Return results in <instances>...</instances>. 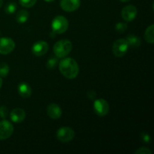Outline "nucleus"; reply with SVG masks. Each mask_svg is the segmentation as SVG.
<instances>
[{"label": "nucleus", "mask_w": 154, "mask_h": 154, "mask_svg": "<svg viewBox=\"0 0 154 154\" xmlns=\"http://www.w3.org/2000/svg\"><path fill=\"white\" fill-rule=\"evenodd\" d=\"M72 50V44L68 39H62L56 42L54 46V53L57 58L67 57Z\"/></svg>", "instance_id": "nucleus-2"}, {"label": "nucleus", "mask_w": 154, "mask_h": 154, "mask_svg": "<svg viewBox=\"0 0 154 154\" xmlns=\"http://www.w3.org/2000/svg\"><path fill=\"white\" fill-rule=\"evenodd\" d=\"M93 109L95 113L100 117H105L109 112V105L108 102L104 99H95L93 103Z\"/></svg>", "instance_id": "nucleus-6"}, {"label": "nucleus", "mask_w": 154, "mask_h": 154, "mask_svg": "<svg viewBox=\"0 0 154 154\" xmlns=\"http://www.w3.org/2000/svg\"><path fill=\"white\" fill-rule=\"evenodd\" d=\"M57 63H58V59H57V57H51L46 63L47 69H49V70L54 69L57 66Z\"/></svg>", "instance_id": "nucleus-20"}, {"label": "nucleus", "mask_w": 154, "mask_h": 154, "mask_svg": "<svg viewBox=\"0 0 154 154\" xmlns=\"http://www.w3.org/2000/svg\"><path fill=\"white\" fill-rule=\"evenodd\" d=\"M9 72H10V68L7 63H0V77L1 78H6L9 74Z\"/></svg>", "instance_id": "nucleus-18"}, {"label": "nucleus", "mask_w": 154, "mask_h": 154, "mask_svg": "<svg viewBox=\"0 0 154 154\" xmlns=\"http://www.w3.org/2000/svg\"><path fill=\"white\" fill-rule=\"evenodd\" d=\"M141 138L146 144H150V141H151V138H150V135L147 134V132H142L141 134Z\"/></svg>", "instance_id": "nucleus-25"}, {"label": "nucleus", "mask_w": 154, "mask_h": 154, "mask_svg": "<svg viewBox=\"0 0 154 154\" xmlns=\"http://www.w3.org/2000/svg\"><path fill=\"white\" fill-rule=\"evenodd\" d=\"M75 136V132L74 129L68 126L60 128L57 132V138L62 143H68L72 141Z\"/></svg>", "instance_id": "nucleus-5"}, {"label": "nucleus", "mask_w": 154, "mask_h": 154, "mask_svg": "<svg viewBox=\"0 0 154 154\" xmlns=\"http://www.w3.org/2000/svg\"><path fill=\"white\" fill-rule=\"evenodd\" d=\"M2 5H3V0H0V8L2 6Z\"/></svg>", "instance_id": "nucleus-30"}, {"label": "nucleus", "mask_w": 154, "mask_h": 154, "mask_svg": "<svg viewBox=\"0 0 154 154\" xmlns=\"http://www.w3.org/2000/svg\"><path fill=\"white\" fill-rule=\"evenodd\" d=\"M87 96H88V97L90 98V99H96V93H95L94 91H89L88 93H87Z\"/></svg>", "instance_id": "nucleus-26"}, {"label": "nucleus", "mask_w": 154, "mask_h": 154, "mask_svg": "<svg viewBox=\"0 0 154 154\" xmlns=\"http://www.w3.org/2000/svg\"><path fill=\"white\" fill-rule=\"evenodd\" d=\"M29 13L26 10H20L16 14V20L18 23H25L29 19Z\"/></svg>", "instance_id": "nucleus-16"}, {"label": "nucleus", "mask_w": 154, "mask_h": 154, "mask_svg": "<svg viewBox=\"0 0 154 154\" xmlns=\"http://www.w3.org/2000/svg\"><path fill=\"white\" fill-rule=\"evenodd\" d=\"M60 72L68 79H75L79 74V66L75 60L71 57H64L59 63Z\"/></svg>", "instance_id": "nucleus-1"}, {"label": "nucleus", "mask_w": 154, "mask_h": 154, "mask_svg": "<svg viewBox=\"0 0 154 154\" xmlns=\"http://www.w3.org/2000/svg\"><path fill=\"white\" fill-rule=\"evenodd\" d=\"M8 110L7 107L2 105L0 107V117L2 119H5L8 117Z\"/></svg>", "instance_id": "nucleus-23"}, {"label": "nucleus", "mask_w": 154, "mask_h": 154, "mask_svg": "<svg viewBox=\"0 0 154 154\" xmlns=\"http://www.w3.org/2000/svg\"><path fill=\"white\" fill-rule=\"evenodd\" d=\"M52 31L56 34H63L67 31L69 28V21L63 15L55 17L51 23Z\"/></svg>", "instance_id": "nucleus-3"}, {"label": "nucleus", "mask_w": 154, "mask_h": 154, "mask_svg": "<svg viewBox=\"0 0 154 154\" xmlns=\"http://www.w3.org/2000/svg\"><path fill=\"white\" fill-rule=\"evenodd\" d=\"M15 48V42L11 38H0V54L7 55L11 54Z\"/></svg>", "instance_id": "nucleus-7"}, {"label": "nucleus", "mask_w": 154, "mask_h": 154, "mask_svg": "<svg viewBox=\"0 0 154 154\" xmlns=\"http://www.w3.org/2000/svg\"><path fill=\"white\" fill-rule=\"evenodd\" d=\"M128 28V26L126 23H123V22H120L117 23V24L115 25V30L116 32L119 33H123L125 32L126 31Z\"/></svg>", "instance_id": "nucleus-21"}, {"label": "nucleus", "mask_w": 154, "mask_h": 154, "mask_svg": "<svg viewBox=\"0 0 154 154\" xmlns=\"http://www.w3.org/2000/svg\"><path fill=\"white\" fill-rule=\"evenodd\" d=\"M2 86V78L0 77V89H1Z\"/></svg>", "instance_id": "nucleus-27"}, {"label": "nucleus", "mask_w": 154, "mask_h": 154, "mask_svg": "<svg viewBox=\"0 0 154 154\" xmlns=\"http://www.w3.org/2000/svg\"><path fill=\"white\" fill-rule=\"evenodd\" d=\"M18 94L24 99L30 97L32 95V88L28 84L25 82H22L18 85L17 87Z\"/></svg>", "instance_id": "nucleus-14"}, {"label": "nucleus", "mask_w": 154, "mask_h": 154, "mask_svg": "<svg viewBox=\"0 0 154 154\" xmlns=\"http://www.w3.org/2000/svg\"><path fill=\"white\" fill-rule=\"evenodd\" d=\"M126 41H127L129 46L131 48H139L141 45V40L139 37L135 35H130L126 37Z\"/></svg>", "instance_id": "nucleus-15"}, {"label": "nucleus", "mask_w": 154, "mask_h": 154, "mask_svg": "<svg viewBox=\"0 0 154 154\" xmlns=\"http://www.w3.org/2000/svg\"><path fill=\"white\" fill-rule=\"evenodd\" d=\"M81 5V0H61L60 7L66 12H73Z\"/></svg>", "instance_id": "nucleus-10"}, {"label": "nucleus", "mask_w": 154, "mask_h": 154, "mask_svg": "<svg viewBox=\"0 0 154 154\" xmlns=\"http://www.w3.org/2000/svg\"><path fill=\"white\" fill-rule=\"evenodd\" d=\"M129 46L126 38H119L114 42L112 52L116 57H123L127 53Z\"/></svg>", "instance_id": "nucleus-4"}, {"label": "nucleus", "mask_w": 154, "mask_h": 154, "mask_svg": "<svg viewBox=\"0 0 154 154\" xmlns=\"http://www.w3.org/2000/svg\"><path fill=\"white\" fill-rule=\"evenodd\" d=\"M44 1L47 2H54V0H44Z\"/></svg>", "instance_id": "nucleus-29"}, {"label": "nucleus", "mask_w": 154, "mask_h": 154, "mask_svg": "<svg viewBox=\"0 0 154 154\" xmlns=\"http://www.w3.org/2000/svg\"><path fill=\"white\" fill-rule=\"evenodd\" d=\"M135 154H152L151 150H150L149 148L145 147H140L138 148L136 151H135Z\"/></svg>", "instance_id": "nucleus-24"}, {"label": "nucleus", "mask_w": 154, "mask_h": 154, "mask_svg": "<svg viewBox=\"0 0 154 154\" xmlns=\"http://www.w3.org/2000/svg\"><path fill=\"white\" fill-rule=\"evenodd\" d=\"M13 124L10 121L3 120L0 122V140H5L10 138L14 132Z\"/></svg>", "instance_id": "nucleus-8"}, {"label": "nucleus", "mask_w": 154, "mask_h": 154, "mask_svg": "<svg viewBox=\"0 0 154 154\" xmlns=\"http://www.w3.org/2000/svg\"><path fill=\"white\" fill-rule=\"evenodd\" d=\"M48 115L53 120H58L63 114V111L60 105L56 103H51L47 108Z\"/></svg>", "instance_id": "nucleus-12"}, {"label": "nucleus", "mask_w": 154, "mask_h": 154, "mask_svg": "<svg viewBox=\"0 0 154 154\" xmlns=\"http://www.w3.org/2000/svg\"><path fill=\"white\" fill-rule=\"evenodd\" d=\"M120 1H121L122 2H129L130 0H120Z\"/></svg>", "instance_id": "nucleus-28"}, {"label": "nucleus", "mask_w": 154, "mask_h": 154, "mask_svg": "<svg viewBox=\"0 0 154 154\" xmlns=\"http://www.w3.org/2000/svg\"><path fill=\"white\" fill-rule=\"evenodd\" d=\"M37 0H19V2L23 7L32 8L35 5Z\"/></svg>", "instance_id": "nucleus-22"}, {"label": "nucleus", "mask_w": 154, "mask_h": 154, "mask_svg": "<svg viewBox=\"0 0 154 154\" xmlns=\"http://www.w3.org/2000/svg\"><path fill=\"white\" fill-rule=\"evenodd\" d=\"M17 4L15 2H8L5 6V11L8 14H12L17 10Z\"/></svg>", "instance_id": "nucleus-19"}, {"label": "nucleus", "mask_w": 154, "mask_h": 154, "mask_svg": "<svg viewBox=\"0 0 154 154\" xmlns=\"http://www.w3.org/2000/svg\"><path fill=\"white\" fill-rule=\"evenodd\" d=\"M0 35H1V32H0Z\"/></svg>", "instance_id": "nucleus-31"}, {"label": "nucleus", "mask_w": 154, "mask_h": 154, "mask_svg": "<svg viewBox=\"0 0 154 154\" xmlns=\"http://www.w3.org/2000/svg\"><path fill=\"white\" fill-rule=\"evenodd\" d=\"M48 48H49V46L46 42L38 41L33 44L32 47V52L37 57H42L48 52Z\"/></svg>", "instance_id": "nucleus-11"}, {"label": "nucleus", "mask_w": 154, "mask_h": 154, "mask_svg": "<svg viewBox=\"0 0 154 154\" xmlns=\"http://www.w3.org/2000/svg\"><path fill=\"white\" fill-rule=\"evenodd\" d=\"M144 39L147 42L150 44H153L154 42V25H150L147 28L144 32Z\"/></svg>", "instance_id": "nucleus-17"}, {"label": "nucleus", "mask_w": 154, "mask_h": 154, "mask_svg": "<svg viewBox=\"0 0 154 154\" xmlns=\"http://www.w3.org/2000/svg\"><path fill=\"white\" fill-rule=\"evenodd\" d=\"M10 118L13 123H20L26 118V112L23 109L20 108H14L10 113Z\"/></svg>", "instance_id": "nucleus-13"}, {"label": "nucleus", "mask_w": 154, "mask_h": 154, "mask_svg": "<svg viewBox=\"0 0 154 154\" xmlns=\"http://www.w3.org/2000/svg\"><path fill=\"white\" fill-rule=\"evenodd\" d=\"M138 10L137 8L134 5H126L122 9L121 16L122 18L126 22H132L137 17Z\"/></svg>", "instance_id": "nucleus-9"}]
</instances>
